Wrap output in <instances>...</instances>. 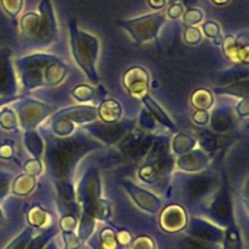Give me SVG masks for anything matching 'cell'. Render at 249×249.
Wrapping results in <instances>:
<instances>
[{"label": "cell", "mask_w": 249, "mask_h": 249, "mask_svg": "<svg viewBox=\"0 0 249 249\" xmlns=\"http://www.w3.org/2000/svg\"><path fill=\"white\" fill-rule=\"evenodd\" d=\"M70 36L73 59L92 82H98L95 70V62L99 52L98 39L89 33L81 31L76 25V21L73 20L70 22Z\"/></svg>", "instance_id": "6da1fadb"}, {"label": "cell", "mask_w": 249, "mask_h": 249, "mask_svg": "<svg viewBox=\"0 0 249 249\" xmlns=\"http://www.w3.org/2000/svg\"><path fill=\"white\" fill-rule=\"evenodd\" d=\"M165 18L166 14L164 11H159L131 20L119 21L117 23L130 33L132 39L138 43H144L157 38L160 27L165 22Z\"/></svg>", "instance_id": "7a4b0ae2"}, {"label": "cell", "mask_w": 249, "mask_h": 249, "mask_svg": "<svg viewBox=\"0 0 249 249\" xmlns=\"http://www.w3.org/2000/svg\"><path fill=\"white\" fill-rule=\"evenodd\" d=\"M150 77L147 70L141 66H133L124 72L122 77V83L132 97L143 98L149 88Z\"/></svg>", "instance_id": "3957f363"}, {"label": "cell", "mask_w": 249, "mask_h": 249, "mask_svg": "<svg viewBox=\"0 0 249 249\" xmlns=\"http://www.w3.org/2000/svg\"><path fill=\"white\" fill-rule=\"evenodd\" d=\"M39 28L38 36L42 42H49L56 33V20L50 0H42L39 4Z\"/></svg>", "instance_id": "277c9868"}, {"label": "cell", "mask_w": 249, "mask_h": 249, "mask_svg": "<svg viewBox=\"0 0 249 249\" xmlns=\"http://www.w3.org/2000/svg\"><path fill=\"white\" fill-rule=\"evenodd\" d=\"M187 225V214L181 205H167L160 216V226L166 232H178Z\"/></svg>", "instance_id": "5b68a950"}, {"label": "cell", "mask_w": 249, "mask_h": 249, "mask_svg": "<svg viewBox=\"0 0 249 249\" xmlns=\"http://www.w3.org/2000/svg\"><path fill=\"white\" fill-rule=\"evenodd\" d=\"M124 188L127 190L128 195L131 196V198L135 200L136 204L141 209L145 210L148 213H157L161 208V202L153 193L148 192V191L143 190L141 187L127 181H124Z\"/></svg>", "instance_id": "8992f818"}, {"label": "cell", "mask_w": 249, "mask_h": 249, "mask_svg": "<svg viewBox=\"0 0 249 249\" xmlns=\"http://www.w3.org/2000/svg\"><path fill=\"white\" fill-rule=\"evenodd\" d=\"M55 116L72 122H89L98 117L97 107H73L57 112Z\"/></svg>", "instance_id": "52a82bcc"}, {"label": "cell", "mask_w": 249, "mask_h": 249, "mask_svg": "<svg viewBox=\"0 0 249 249\" xmlns=\"http://www.w3.org/2000/svg\"><path fill=\"white\" fill-rule=\"evenodd\" d=\"M98 116L105 124H114L121 117L122 109L119 102L114 99H107L97 109Z\"/></svg>", "instance_id": "ba28073f"}, {"label": "cell", "mask_w": 249, "mask_h": 249, "mask_svg": "<svg viewBox=\"0 0 249 249\" xmlns=\"http://www.w3.org/2000/svg\"><path fill=\"white\" fill-rule=\"evenodd\" d=\"M142 99H143V103L145 104V107L150 110V112L154 115V117L158 120V121L161 122L164 126H166V127L170 128V130L176 131V126H175V124L172 122V120L167 116L166 112H165L164 110L160 107V105L158 104V103L155 102L152 97H149L148 94H145Z\"/></svg>", "instance_id": "9c48e42d"}, {"label": "cell", "mask_w": 249, "mask_h": 249, "mask_svg": "<svg viewBox=\"0 0 249 249\" xmlns=\"http://www.w3.org/2000/svg\"><path fill=\"white\" fill-rule=\"evenodd\" d=\"M191 103L192 107H196L197 110H204L207 111L210 109L214 103V98H213L212 92L205 88H198L193 92L192 97H191Z\"/></svg>", "instance_id": "30bf717a"}, {"label": "cell", "mask_w": 249, "mask_h": 249, "mask_svg": "<svg viewBox=\"0 0 249 249\" xmlns=\"http://www.w3.org/2000/svg\"><path fill=\"white\" fill-rule=\"evenodd\" d=\"M39 28V15L36 13H27L21 18V30L27 38H36Z\"/></svg>", "instance_id": "8fae6325"}, {"label": "cell", "mask_w": 249, "mask_h": 249, "mask_svg": "<svg viewBox=\"0 0 249 249\" xmlns=\"http://www.w3.org/2000/svg\"><path fill=\"white\" fill-rule=\"evenodd\" d=\"M36 178L35 176H30L23 174L15 179L13 186V191L16 196H27L35 190Z\"/></svg>", "instance_id": "7c38bea8"}, {"label": "cell", "mask_w": 249, "mask_h": 249, "mask_svg": "<svg viewBox=\"0 0 249 249\" xmlns=\"http://www.w3.org/2000/svg\"><path fill=\"white\" fill-rule=\"evenodd\" d=\"M72 95L78 102H88L93 98L98 97L97 88L88 85H78L72 89Z\"/></svg>", "instance_id": "4fadbf2b"}, {"label": "cell", "mask_w": 249, "mask_h": 249, "mask_svg": "<svg viewBox=\"0 0 249 249\" xmlns=\"http://www.w3.org/2000/svg\"><path fill=\"white\" fill-rule=\"evenodd\" d=\"M27 219H28V222H30V225H32V226L42 227L44 226L45 222H47L48 214L44 212V210L40 209L39 207H36L28 213Z\"/></svg>", "instance_id": "5bb4252c"}, {"label": "cell", "mask_w": 249, "mask_h": 249, "mask_svg": "<svg viewBox=\"0 0 249 249\" xmlns=\"http://www.w3.org/2000/svg\"><path fill=\"white\" fill-rule=\"evenodd\" d=\"M0 126L5 130H15L18 127V119L11 109H5L0 112Z\"/></svg>", "instance_id": "9a60e30c"}, {"label": "cell", "mask_w": 249, "mask_h": 249, "mask_svg": "<svg viewBox=\"0 0 249 249\" xmlns=\"http://www.w3.org/2000/svg\"><path fill=\"white\" fill-rule=\"evenodd\" d=\"M183 25L186 27H192V26L198 25L203 20V13L199 9H190L186 13H183Z\"/></svg>", "instance_id": "2e32d148"}, {"label": "cell", "mask_w": 249, "mask_h": 249, "mask_svg": "<svg viewBox=\"0 0 249 249\" xmlns=\"http://www.w3.org/2000/svg\"><path fill=\"white\" fill-rule=\"evenodd\" d=\"M4 11L11 18H16L21 13L23 6V0H0Z\"/></svg>", "instance_id": "e0dca14e"}, {"label": "cell", "mask_w": 249, "mask_h": 249, "mask_svg": "<svg viewBox=\"0 0 249 249\" xmlns=\"http://www.w3.org/2000/svg\"><path fill=\"white\" fill-rule=\"evenodd\" d=\"M31 237H32V229L25 230L18 238H15L9 244L6 249H26L30 243Z\"/></svg>", "instance_id": "ac0fdd59"}, {"label": "cell", "mask_w": 249, "mask_h": 249, "mask_svg": "<svg viewBox=\"0 0 249 249\" xmlns=\"http://www.w3.org/2000/svg\"><path fill=\"white\" fill-rule=\"evenodd\" d=\"M222 47H224V52L227 57L232 60H237V53L241 45L237 43V40L233 37H226L222 42Z\"/></svg>", "instance_id": "d6986e66"}, {"label": "cell", "mask_w": 249, "mask_h": 249, "mask_svg": "<svg viewBox=\"0 0 249 249\" xmlns=\"http://www.w3.org/2000/svg\"><path fill=\"white\" fill-rule=\"evenodd\" d=\"M183 39L187 44L196 45L202 40V32H200L199 28L195 27V26L187 27L183 33Z\"/></svg>", "instance_id": "ffe728a7"}, {"label": "cell", "mask_w": 249, "mask_h": 249, "mask_svg": "<svg viewBox=\"0 0 249 249\" xmlns=\"http://www.w3.org/2000/svg\"><path fill=\"white\" fill-rule=\"evenodd\" d=\"M100 239H102V248L103 249H116L117 248V241L115 233L111 230L107 229L102 232L100 234Z\"/></svg>", "instance_id": "44dd1931"}, {"label": "cell", "mask_w": 249, "mask_h": 249, "mask_svg": "<svg viewBox=\"0 0 249 249\" xmlns=\"http://www.w3.org/2000/svg\"><path fill=\"white\" fill-rule=\"evenodd\" d=\"M203 33L207 36L208 38H215L220 37V26L217 25L215 21H207V22L203 23Z\"/></svg>", "instance_id": "7402d4cb"}, {"label": "cell", "mask_w": 249, "mask_h": 249, "mask_svg": "<svg viewBox=\"0 0 249 249\" xmlns=\"http://www.w3.org/2000/svg\"><path fill=\"white\" fill-rule=\"evenodd\" d=\"M154 241L147 236H141L131 243L130 249H154Z\"/></svg>", "instance_id": "603a6c76"}, {"label": "cell", "mask_w": 249, "mask_h": 249, "mask_svg": "<svg viewBox=\"0 0 249 249\" xmlns=\"http://www.w3.org/2000/svg\"><path fill=\"white\" fill-rule=\"evenodd\" d=\"M157 171H155L154 167L152 165H145L142 169L140 170V177L142 181L148 182V183H153V182L157 179Z\"/></svg>", "instance_id": "cb8c5ba5"}, {"label": "cell", "mask_w": 249, "mask_h": 249, "mask_svg": "<svg viewBox=\"0 0 249 249\" xmlns=\"http://www.w3.org/2000/svg\"><path fill=\"white\" fill-rule=\"evenodd\" d=\"M23 169H25L26 174L30 175V176H37V175H39L42 172L43 166L38 159H31L26 162Z\"/></svg>", "instance_id": "d4e9b609"}, {"label": "cell", "mask_w": 249, "mask_h": 249, "mask_svg": "<svg viewBox=\"0 0 249 249\" xmlns=\"http://www.w3.org/2000/svg\"><path fill=\"white\" fill-rule=\"evenodd\" d=\"M76 225H77V221H76L75 216H72V215H66L60 221V227H61L64 233H66V232H73Z\"/></svg>", "instance_id": "484cf974"}, {"label": "cell", "mask_w": 249, "mask_h": 249, "mask_svg": "<svg viewBox=\"0 0 249 249\" xmlns=\"http://www.w3.org/2000/svg\"><path fill=\"white\" fill-rule=\"evenodd\" d=\"M225 249H241V241H239L237 232L231 231V230L227 232Z\"/></svg>", "instance_id": "4316f807"}, {"label": "cell", "mask_w": 249, "mask_h": 249, "mask_svg": "<svg viewBox=\"0 0 249 249\" xmlns=\"http://www.w3.org/2000/svg\"><path fill=\"white\" fill-rule=\"evenodd\" d=\"M66 249H78L80 247V239L73 234V232H66L64 233Z\"/></svg>", "instance_id": "83f0119b"}, {"label": "cell", "mask_w": 249, "mask_h": 249, "mask_svg": "<svg viewBox=\"0 0 249 249\" xmlns=\"http://www.w3.org/2000/svg\"><path fill=\"white\" fill-rule=\"evenodd\" d=\"M184 13V9L183 6H182V4H178V3H175V4H171V6H170L169 9H167L166 11V15L169 16L170 18H179L182 15H183Z\"/></svg>", "instance_id": "f1b7e54d"}, {"label": "cell", "mask_w": 249, "mask_h": 249, "mask_svg": "<svg viewBox=\"0 0 249 249\" xmlns=\"http://www.w3.org/2000/svg\"><path fill=\"white\" fill-rule=\"evenodd\" d=\"M192 120L196 124L204 126V124H207L208 122H209V114H208L207 111H204V110H197V111L193 114Z\"/></svg>", "instance_id": "f546056e"}, {"label": "cell", "mask_w": 249, "mask_h": 249, "mask_svg": "<svg viewBox=\"0 0 249 249\" xmlns=\"http://www.w3.org/2000/svg\"><path fill=\"white\" fill-rule=\"evenodd\" d=\"M216 92H221V93H231V94L236 95V97H241V98H246L248 97V93L242 92V85L239 86V83L237 85H232L231 87L225 88V89H216Z\"/></svg>", "instance_id": "4dcf8cb0"}, {"label": "cell", "mask_w": 249, "mask_h": 249, "mask_svg": "<svg viewBox=\"0 0 249 249\" xmlns=\"http://www.w3.org/2000/svg\"><path fill=\"white\" fill-rule=\"evenodd\" d=\"M237 112H238L239 116L242 117H247L249 115V100H248V97L243 98V100H242L241 103L238 104V107H237Z\"/></svg>", "instance_id": "1f68e13d"}, {"label": "cell", "mask_w": 249, "mask_h": 249, "mask_svg": "<svg viewBox=\"0 0 249 249\" xmlns=\"http://www.w3.org/2000/svg\"><path fill=\"white\" fill-rule=\"evenodd\" d=\"M115 237H116L117 243L124 244V246H127V244L132 242V237H131V234L127 231H120L119 233L115 234Z\"/></svg>", "instance_id": "d6a6232c"}, {"label": "cell", "mask_w": 249, "mask_h": 249, "mask_svg": "<svg viewBox=\"0 0 249 249\" xmlns=\"http://www.w3.org/2000/svg\"><path fill=\"white\" fill-rule=\"evenodd\" d=\"M237 60L241 62H244L246 65H248L249 57H248V45H241L237 53Z\"/></svg>", "instance_id": "836d02e7"}, {"label": "cell", "mask_w": 249, "mask_h": 249, "mask_svg": "<svg viewBox=\"0 0 249 249\" xmlns=\"http://www.w3.org/2000/svg\"><path fill=\"white\" fill-rule=\"evenodd\" d=\"M148 4L154 10H161L166 5V0H148Z\"/></svg>", "instance_id": "e575fe53"}, {"label": "cell", "mask_w": 249, "mask_h": 249, "mask_svg": "<svg viewBox=\"0 0 249 249\" xmlns=\"http://www.w3.org/2000/svg\"><path fill=\"white\" fill-rule=\"evenodd\" d=\"M13 147L10 145H3L0 147V157L5 158V159H9V158L13 157Z\"/></svg>", "instance_id": "d590c367"}, {"label": "cell", "mask_w": 249, "mask_h": 249, "mask_svg": "<svg viewBox=\"0 0 249 249\" xmlns=\"http://www.w3.org/2000/svg\"><path fill=\"white\" fill-rule=\"evenodd\" d=\"M184 248L186 249H205V246L202 243H198V242L196 241H190L188 243L184 246Z\"/></svg>", "instance_id": "8d00e7d4"}, {"label": "cell", "mask_w": 249, "mask_h": 249, "mask_svg": "<svg viewBox=\"0 0 249 249\" xmlns=\"http://www.w3.org/2000/svg\"><path fill=\"white\" fill-rule=\"evenodd\" d=\"M212 1L215 4V5L221 6V5H226V4L229 3L230 0H212Z\"/></svg>", "instance_id": "74e56055"}, {"label": "cell", "mask_w": 249, "mask_h": 249, "mask_svg": "<svg viewBox=\"0 0 249 249\" xmlns=\"http://www.w3.org/2000/svg\"><path fill=\"white\" fill-rule=\"evenodd\" d=\"M4 221V216H3V213H1V210H0V225L3 224Z\"/></svg>", "instance_id": "f35d334b"}]
</instances>
